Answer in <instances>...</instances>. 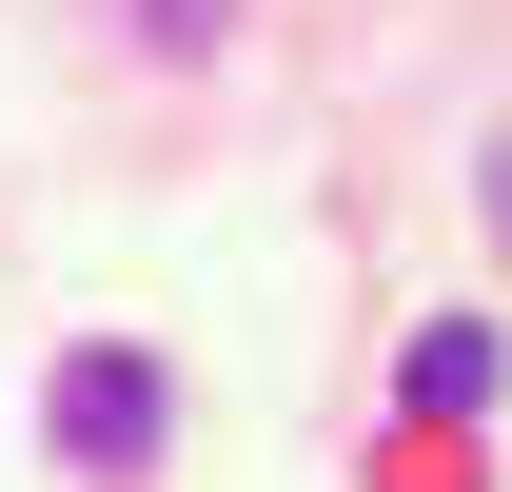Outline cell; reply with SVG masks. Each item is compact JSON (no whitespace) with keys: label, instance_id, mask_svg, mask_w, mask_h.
<instances>
[{"label":"cell","instance_id":"1","mask_svg":"<svg viewBox=\"0 0 512 492\" xmlns=\"http://www.w3.org/2000/svg\"><path fill=\"white\" fill-rule=\"evenodd\" d=\"M40 433H60V473H158V433H178V374L158 355H60V394H40Z\"/></svg>","mask_w":512,"mask_h":492},{"label":"cell","instance_id":"2","mask_svg":"<svg viewBox=\"0 0 512 492\" xmlns=\"http://www.w3.org/2000/svg\"><path fill=\"white\" fill-rule=\"evenodd\" d=\"M394 394H414V414H473V394H493V315H434V335L394 355Z\"/></svg>","mask_w":512,"mask_h":492},{"label":"cell","instance_id":"3","mask_svg":"<svg viewBox=\"0 0 512 492\" xmlns=\"http://www.w3.org/2000/svg\"><path fill=\"white\" fill-rule=\"evenodd\" d=\"M138 20V60H217V40H237V0H119Z\"/></svg>","mask_w":512,"mask_h":492}]
</instances>
